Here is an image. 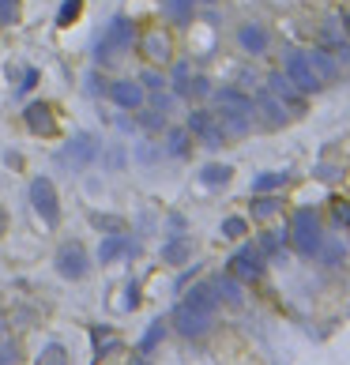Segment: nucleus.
I'll return each instance as SVG.
<instances>
[{
	"label": "nucleus",
	"instance_id": "f257e3e1",
	"mask_svg": "<svg viewBox=\"0 0 350 365\" xmlns=\"http://www.w3.org/2000/svg\"><path fill=\"white\" fill-rule=\"evenodd\" d=\"M290 245L301 252V256H316L324 245V226H320V215L313 208H301L290 222Z\"/></svg>",
	"mask_w": 350,
	"mask_h": 365
},
{
	"label": "nucleus",
	"instance_id": "f03ea898",
	"mask_svg": "<svg viewBox=\"0 0 350 365\" xmlns=\"http://www.w3.org/2000/svg\"><path fill=\"white\" fill-rule=\"evenodd\" d=\"M132 42H136V23L132 19H113L106 27V34H102V42L94 45V60H98V65H109V60H117L121 53H129Z\"/></svg>",
	"mask_w": 350,
	"mask_h": 365
},
{
	"label": "nucleus",
	"instance_id": "7ed1b4c3",
	"mask_svg": "<svg viewBox=\"0 0 350 365\" xmlns=\"http://www.w3.org/2000/svg\"><path fill=\"white\" fill-rule=\"evenodd\" d=\"M30 203H34L38 219L45 226H57L61 222V200H57V188H53L50 177H34L30 181Z\"/></svg>",
	"mask_w": 350,
	"mask_h": 365
},
{
	"label": "nucleus",
	"instance_id": "20e7f679",
	"mask_svg": "<svg viewBox=\"0 0 350 365\" xmlns=\"http://www.w3.org/2000/svg\"><path fill=\"white\" fill-rule=\"evenodd\" d=\"M286 79H290V83L298 87V91H305V94L324 91V79L316 76V68L309 65L305 53H290V57H286Z\"/></svg>",
	"mask_w": 350,
	"mask_h": 365
},
{
	"label": "nucleus",
	"instance_id": "39448f33",
	"mask_svg": "<svg viewBox=\"0 0 350 365\" xmlns=\"http://www.w3.org/2000/svg\"><path fill=\"white\" fill-rule=\"evenodd\" d=\"M57 272H61V279H72V283L87 279V272H91V260H87V249H83V245H61V252H57Z\"/></svg>",
	"mask_w": 350,
	"mask_h": 365
},
{
	"label": "nucleus",
	"instance_id": "423d86ee",
	"mask_svg": "<svg viewBox=\"0 0 350 365\" xmlns=\"http://www.w3.org/2000/svg\"><path fill=\"white\" fill-rule=\"evenodd\" d=\"M230 275L234 279H260V272H264V252L256 249V245H241V249L230 256Z\"/></svg>",
	"mask_w": 350,
	"mask_h": 365
},
{
	"label": "nucleus",
	"instance_id": "0eeeda50",
	"mask_svg": "<svg viewBox=\"0 0 350 365\" xmlns=\"http://www.w3.org/2000/svg\"><path fill=\"white\" fill-rule=\"evenodd\" d=\"M173 328H177L185 339H200L204 331L211 328V313H200V309H193V305L181 301L177 313H173Z\"/></svg>",
	"mask_w": 350,
	"mask_h": 365
},
{
	"label": "nucleus",
	"instance_id": "6e6552de",
	"mask_svg": "<svg viewBox=\"0 0 350 365\" xmlns=\"http://www.w3.org/2000/svg\"><path fill=\"white\" fill-rule=\"evenodd\" d=\"M188 132H196V136H200L211 151H215V147H222V136H226V132L219 129V121H215L211 113H204V109L188 113Z\"/></svg>",
	"mask_w": 350,
	"mask_h": 365
},
{
	"label": "nucleus",
	"instance_id": "1a4fd4ad",
	"mask_svg": "<svg viewBox=\"0 0 350 365\" xmlns=\"http://www.w3.org/2000/svg\"><path fill=\"white\" fill-rule=\"evenodd\" d=\"M23 117H27V129L34 132V136H50L53 132V109L45 106V102H30Z\"/></svg>",
	"mask_w": 350,
	"mask_h": 365
},
{
	"label": "nucleus",
	"instance_id": "9d476101",
	"mask_svg": "<svg viewBox=\"0 0 350 365\" xmlns=\"http://www.w3.org/2000/svg\"><path fill=\"white\" fill-rule=\"evenodd\" d=\"M106 94H109V98H113L121 109H140V106H143V87H140V83H129V79H124V83H113Z\"/></svg>",
	"mask_w": 350,
	"mask_h": 365
},
{
	"label": "nucleus",
	"instance_id": "9b49d317",
	"mask_svg": "<svg viewBox=\"0 0 350 365\" xmlns=\"http://www.w3.org/2000/svg\"><path fill=\"white\" fill-rule=\"evenodd\" d=\"M237 42H241V49H249L252 57H260V53H267V30L256 27V23H249V27L237 30Z\"/></svg>",
	"mask_w": 350,
	"mask_h": 365
},
{
	"label": "nucleus",
	"instance_id": "f8f14e48",
	"mask_svg": "<svg viewBox=\"0 0 350 365\" xmlns=\"http://www.w3.org/2000/svg\"><path fill=\"white\" fill-rule=\"evenodd\" d=\"M124 252H136V245H129V237H121V234H113V237H102V245H98V260L102 264H113L117 256H124Z\"/></svg>",
	"mask_w": 350,
	"mask_h": 365
},
{
	"label": "nucleus",
	"instance_id": "ddd939ff",
	"mask_svg": "<svg viewBox=\"0 0 350 365\" xmlns=\"http://www.w3.org/2000/svg\"><path fill=\"white\" fill-rule=\"evenodd\" d=\"M256 109H260V113H264L267 121L275 124V129H279V124H286V121H290V109H286V106H283L279 98H275L272 91H267V94H260V98H256Z\"/></svg>",
	"mask_w": 350,
	"mask_h": 365
},
{
	"label": "nucleus",
	"instance_id": "4468645a",
	"mask_svg": "<svg viewBox=\"0 0 350 365\" xmlns=\"http://www.w3.org/2000/svg\"><path fill=\"white\" fill-rule=\"evenodd\" d=\"M215 98H219V106H222V109H237V113H252V109H256V102H252L249 94L234 91V87H226V91H219V94H215Z\"/></svg>",
	"mask_w": 350,
	"mask_h": 365
},
{
	"label": "nucleus",
	"instance_id": "2eb2a0df",
	"mask_svg": "<svg viewBox=\"0 0 350 365\" xmlns=\"http://www.w3.org/2000/svg\"><path fill=\"white\" fill-rule=\"evenodd\" d=\"M91 158H94V140L87 136V132H79V136L68 144V162L83 166V162H91Z\"/></svg>",
	"mask_w": 350,
	"mask_h": 365
},
{
	"label": "nucleus",
	"instance_id": "dca6fc26",
	"mask_svg": "<svg viewBox=\"0 0 350 365\" xmlns=\"http://www.w3.org/2000/svg\"><path fill=\"white\" fill-rule=\"evenodd\" d=\"M188 256H193V241H188V237H173L170 245H162V260H166V264H185Z\"/></svg>",
	"mask_w": 350,
	"mask_h": 365
},
{
	"label": "nucleus",
	"instance_id": "f3484780",
	"mask_svg": "<svg viewBox=\"0 0 350 365\" xmlns=\"http://www.w3.org/2000/svg\"><path fill=\"white\" fill-rule=\"evenodd\" d=\"M215 287H208V283H204V287H193L188 290V298H185V305H193V309H200V313H215Z\"/></svg>",
	"mask_w": 350,
	"mask_h": 365
},
{
	"label": "nucleus",
	"instance_id": "a211bd4d",
	"mask_svg": "<svg viewBox=\"0 0 350 365\" xmlns=\"http://www.w3.org/2000/svg\"><path fill=\"white\" fill-rule=\"evenodd\" d=\"M230 177H234V170H230V166H219V162H211V166H204V170H200V181L208 188H222Z\"/></svg>",
	"mask_w": 350,
	"mask_h": 365
},
{
	"label": "nucleus",
	"instance_id": "6ab92c4d",
	"mask_svg": "<svg viewBox=\"0 0 350 365\" xmlns=\"http://www.w3.org/2000/svg\"><path fill=\"white\" fill-rule=\"evenodd\" d=\"M215 294H219L222 301H230V305H241V283H237L234 275H222V279L215 283Z\"/></svg>",
	"mask_w": 350,
	"mask_h": 365
},
{
	"label": "nucleus",
	"instance_id": "aec40b11",
	"mask_svg": "<svg viewBox=\"0 0 350 365\" xmlns=\"http://www.w3.org/2000/svg\"><path fill=\"white\" fill-rule=\"evenodd\" d=\"M305 57H309V65L316 68V76H320V79H331V76H336V60H331V53L313 49V53H305Z\"/></svg>",
	"mask_w": 350,
	"mask_h": 365
},
{
	"label": "nucleus",
	"instance_id": "412c9836",
	"mask_svg": "<svg viewBox=\"0 0 350 365\" xmlns=\"http://www.w3.org/2000/svg\"><path fill=\"white\" fill-rule=\"evenodd\" d=\"M286 181V173H260L256 181H252V192L256 196H264V192H275V188H279Z\"/></svg>",
	"mask_w": 350,
	"mask_h": 365
},
{
	"label": "nucleus",
	"instance_id": "4be33fe9",
	"mask_svg": "<svg viewBox=\"0 0 350 365\" xmlns=\"http://www.w3.org/2000/svg\"><path fill=\"white\" fill-rule=\"evenodd\" d=\"M166 151H170L173 158L188 155V129H173V132H170V140H166Z\"/></svg>",
	"mask_w": 350,
	"mask_h": 365
},
{
	"label": "nucleus",
	"instance_id": "5701e85b",
	"mask_svg": "<svg viewBox=\"0 0 350 365\" xmlns=\"http://www.w3.org/2000/svg\"><path fill=\"white\" fill-rule=\"evenodd\" d=\"M193 8H196V0H166V12H170L177 23L193 19Z\"/></svg>",
	"mask_w": 350,
	"mask_h": 365
},
{
	"label": "nucleus",
	"instance_id": "b1692460",
	"mask_svg": "<svg viewBox=\"0 0 350 365\" xmlns=\"http://www.w3.org/2000/svg\"><path fill=\"white\" fill-rule=\"evenodd\" d=\"M162 335H166V324H162V320H155V324H151V331H147V335H143L140 351H143V354H151L158 343H162Z\"/></svg>",
	"mask_w": 350,
	"mask_h": 365
},
{
	"label": "nucleus",
	"instance_id": "393cba45",
	"mask_svg": "<svg viewBox=\"0 0 350 365\" xmlns=\"http://www.w3.org/2000/svg\"><path fill=\"white\" fill-rule=\"evenodd\" d=\"M79 8H83V0H65V4H61V12H57V27H68V23L79 15Z\"/></svg>",
	"mask_w": 350,
	"mask_h": 365
},
{
	"label": "nucleus",
	"instance_id": "a878e982",
	"mask_svg": "<svg viewBox=\"0 0 350 365\" xmlns=\"http://www.w3.org/2000/svg\"><path fill=\"white\" fill-rule=\"evenodd\" d=\"M38 365H65V346L61 343H50L42 351V358H38Z\"/></svg>",
	"mask_w": 350,
	"mask_h": 365
},
{
	"label": "nucleus",
	"instance_id": "bb28decb",
	"mask_svg": "<svg viewBox=\"0 0 350 365\" xmlns=\"http://www.w3.org/2000/svg\"><path fill=\"white\" fill-rule=\"evenodd\" d=\"M320 256H324V264H339V260L347 256V245H339V241L320 245Z\"/></svg>",
	"mask_w": 350,
	"mask_h": 365
},
{
	"label": "nucleus",
	"instance_id": "cd10ccee",
	"mask_svg": "<svg viewBox=\"0 0 350 365\" xmlns=\"http://www.w3.org/2000/svg\"><path fill=\"white\" fill-rule=\"evenodd\" d=\"M275 211H279V200H272V196H267V200H256V203H252V215H256V219H272Z\"/></svg>",
	"mask_w": 350,
	"mask_h": 365
},
{
	"label": "nucleus",
	"instance_id": "c85d7f7f",
	"mask_svg": "<svg viewBox=\"0 0 350 365\" xmlns=\"http://www.w3.org/2000/svg\"><path fill=\"white\" fill-rule=\"evenodd\" d=\"M147 53H151V57H155V60H166V57H170V45H166V38H147Z\"/></svg>",
	"mask_w": 350,
	"mask_h": 365
},
{
	"label": "nucleus",
	"instance_id": "c756f323",
	"mask_svg": "<svg viewBox=\"0 0 350 365\" xmlns=\"http://www.w3.org/2000/svg\"><path fill=\"white\" fill-rule=\"evenodd\" d=\"M91 222H94L98 230H109V234H121V226H124V222L113 219V215H91Z\"/></svg>",
	"mask_w": 350,
	"mask_h": 365
},
{
	"label": "nucleus",
	"instance_id": "7c9ffc66",
	"mask_svg": "<svg viewBox=\"0 0 350 365\" xmlns=\"http://www.w3.org/2000/svg\"><path fill=\"white\" fill-rule=\"evenodd\" d=\"M245 230H249V226H245V219H226V222H222V234H226V237H245Z\"/></svg>",
	"mask_w": 350,
	"mask_h": 365
},
{
	"label": "nucleus",
	"instance_id": "2f4dec72",
	"mask_svg": "<svg viewBox=\"0 0 350 365\" xmlns=\"http://www.w3.org/2000/svg\"><path fill=\"white\" fill-rule=\"evenodd\" d=\"M173 91L188 94V65H177V72H173Z\"/></svg>",
	"mask_w": 350,
	"mask_h": 365
},
{
	"label": "nucleus",
	"instance_id": "473e14b6",
	"mask_svg": "<svg viewBox=\"0 0 350 365\" xmlns=\"http://www.w3.org/2000/svg\"><path fill=\"white\" fill-rule=\"evenodd\" d=\"M19 362V346L15 343H0V365H15Z\"/></svg>",
	"mask_w": 350,
	"mask_h": 365
},
{
	"label": "nucleus",
	"instance_id": "72a5a7b5",
	"mask_svg": "<svg viewBox=\"0 0 350 365\" xmlns=\"http://www.w3.org/2000/svg\"><path fill=\"white\" fill-rule=\"evenodd\" d=\"M256 249H260V252H267V256H275V252H279V234H264Z\"/></svg>",
	"mask_w": 350,
	"mask_h": 365
},
{
	"label": "nucleus",
	"instance_id": "f704fd0d",
	"mask_svg": "<svg viewBox=\"0 0 350 365\" xmlns=\"http://www.w3.org/2000/svg\"><path fill=\"white\" fill-rule=\"evenodd\" d=\"M140 83L147 87V91H162V87H166V83H162V76H158V72H143V76H140Z\"/></svg>",
	"mask_w": 350,
	"mask_h": 365
},
{
	"label": "nucleus",
	"instance_id": "c9c22d12",
	"mask_svg": "<svg viewBox=\"0 0 350 365\" xmlns=\"http://www.w3.org/2000/svg\"><path fill=\"white\" fill-rule=\"evenodd\" d=\"M136 305H140V290L129 283V287H124V301H121V309H136Z\"/></svg>",
	"mask_w": 350,
	"mask_h": 365
},
{
	"label": "nucleus",
	"instance_id": "e433bc0d",
	"mask_svg": "<svg viewBox=\"0 0 350 365\" xmlns=\"http://www.w3.org/2000/svg\"><path fill=\"white\" fill-rule=\"evenodd\" d=\"M87 91H91V94H94V98H98V94H106V91H109V87H106V83H98V76H94V72H91V76H87Z\"/></svg>",
	"mask_w": 350,
	"mask_h": 365
},
{
	"label": "nucleus",
	"instance_id": "4c0bfd02",
	"mask_svg": "<svg viewBox=\"0 0 350 365\" xmlns=\"http://www.w3.org/2000/svg\"><path fill=\"white\" fill-rule=\"evenodd\" d=\"M143 124H147V129H166V117L162 113H143Z\"/></svg>",
	"mask_w": 350,
	"mask_h": 365
},
{
	"label": "nucleus",
	"instance_id": "58836bf2",
	"mask_svg": "<svg viewBox=\"0 0 350 365\" xmlns=\"http://www.w3.org/2000/svg\"><path fill=\"white\" fill-rule=\"evenodd\" d=\"M15 15V0H0V19H12Z\"/></svg>",
	"mask_w": 350,
	"mask_h": 365
},
{
	"label": "nucleus",
	"instance_id": "ea45409f",
	"mask_svg": "<svg viewBox=\"0 0 350 365\" xmlns=\"http://www.w3.org/2000/svg\"><path fill=\"white\" fill-rule=\"evenodd\" d=\"M34 79H38V72H27V76H23V87H19V91H30V87H34Z\"/></svg>",
	"mask_w": 350,
	"mask_h": 365
},
{
	"label": "nucleus",
	"instance_id": "a19ab883",
	"mask_svg": "<svg viewBox=\"0 0 350 365\" xmlns=\"http://www.w3.org/2000/svg\"><path fill=\"white\" fill-rule=\"evenodd\" d=\"M4 226H8V219H4V211H0V237H4Z\"/></svg>",
	"mask_w": 350,
	"mask_h": 365
},
{
	"label": "nucleus",
	"instance_id": "79ce46f5",
	"mask_svg": "<svg viewBox=\"0 0 350 365\" xmlns=\"http://www.w3.org/2000/svg\"><path fill=\"white\" fill-rule=\"evenodd\" d=\"M347 34H350V15H347Z\"/></svg>",
	"mask_w": 350,
	"mask_h": 365
},
{
	"label": "nucleus",
	"instance_id": "37998d69",
	"mask_svg": "<svg viewBox=\"0 0 350 365\" xmlns=\"http://www.w3.org/2000/svg\"><path fill=\"white\" fill-rule=\"evenodd\" d=\"M132 365H147V362H140V358H136V362H132Z\"/></svg>",
	"mask_w": 350,
	"mask_h": 365
}]
</instances>
